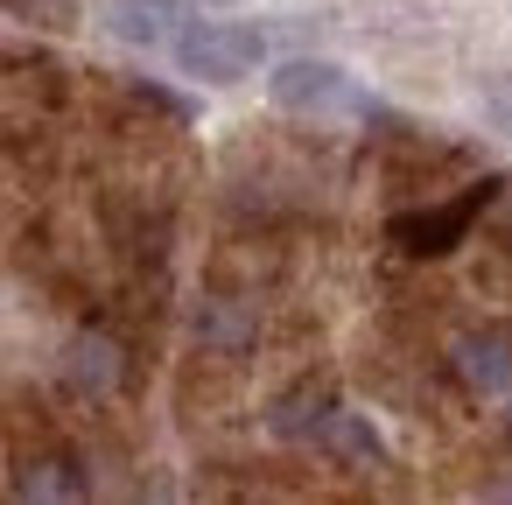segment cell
Segmentation results:
<instances>
[{
	"instance_id": "cell-6",
	"label": "cell",
	"mask_w": 512,
	"mask_h": 505,
	"mask_svg": "<svg viewBox=\"0 0 512 505\" xmlns=\"http://www.w3.org/2000/svg\"><path fill=\"white\" fill-rule=\"evenodd\" d=\"M337 414V393L323 386V379H295V386H281L274 393V407H267V428L281 435V442H316V428Z\"/></svg>"
},
{
	"instance_id": "cell-11",
	"label": "cell",
	"mask_w": 512,
	"mask_h": 505,
	"mask_svg": "<svg viewBox=\"0 0 512 505\" xmlns=\"http://www.w3.org/2000/svg\"><path fill=\"white\" fill-rule=\"evenodd\" d=\"M484 113H498V120H505V127H512V85H505V78H498V85H491V92H484Z\"/></svg>"
},
{
	"instance_id": "cell-4",
	"label": "cell",
	"mask_w": 512,
	"mask_h": 505,
	"mask_svg": "<svg viewBox=\"0 0 512 505\" xmlns=\"http://www.w3.org/2000/svg\"><path fill=\"white\" fill-rule=\"evenodd\" d=\"M99 22L127 50H169L183 36V0H106Z\"/></svg>"
},
{
	"instance_id": "cell-1",
	"label": "cell",
	"mask_w": 512,
	"mask_h": 505,
	"mask_svg": "<svg viewBox=\"0 0 512 505\" xmlns=\"http://www.w3.org/2000/svg\"><path fill=\"white\" fill-rule=\"evenodd\" d=\"M169 57H176V71L190 85L232 92V85H246L267 64V36L253 22H183V36L169 43Z\"/></svg>"
},
{
	"instance_id": "cell-3",
	"label": "cell",
	"mask_w": 512,
	"mask_h": 505,
	"mask_svg": "<svg viewBox=\"0 0 512 505\" xmlns=\"http://www.w3.org/2000/svg\"><path fill=\"white\" fill-rule=\"evenodd\" d=\"M449 372L470 400H505L512 393V330L505 323H484V330H463L449 344Z\"/></svg>"
},
{
	"instance_id": "cell-8",
	"label": "cell",
	"mask_w": 512,
	"mask_h": 505,
	"mask_svg": "<svg viewBox=\"0 0 512 505\" xmlns=\"http://www.w3.org/2000/svg\"><path fill=\"white\" fill-rule=\"evenodd\" d=\"M190 330H197V344H204V351H225V358H239V351L260 337L253 309H246V302H232V295H204V302H197V316H190Z\"/></svg>"
},
{
	"instance_id": "cell-10",
	"label": "cell",
	"mask_w": 512,
	"mask_h": 505,
	"mask_svg": "<svg viewBox=\"0 0 512 505\" xmlns=\"http://www.w3.org/2000/svg\"><path fill=\"white\" fill-rule=\"evenodd\" d=\"M477 218V197H463L456 211H428V218H400L393 232L407 239V253H449L456 239H463V225Z\"/></svg>"
},
{
	"instance_id": "cell-9",
	"label": "cell",
	"mask_w": 512,
	"mask_h": 505,
	"mask_svg": "<svg viewBox=\"0 0 512 505\" xmlns=\"http://www.w3.org/2000/svg\"><path fill=\"white\" fill-rule=\"evenodd\" d=\"M15 491H22V498H85L92 477H85V463H78L71 449H50V456H29V463L15 470Z\"/></svg>"
},
{
	"instance_id": "cell-7",
	"label": "cell",
	"mask_w": 512,
	"mask_h": 505,
	"mask_svg": "<svg viewBox=\"0 0 512 505\" xmlns=\"http://www.w3.org/2000/svg\"><path fill=\"white\" fill-rule=\"evenodd\" d=\"M316 449H323L330 463H344V470H379V463H386L379 428H372L365 414H351V407H337V414L316 428Z\"/></svg>"
},
{
	"instance_id": "cell-2",
	"label": "cell",
	"mask_w": 512,
	"mask_h": 505,
	"mask_svg": "<svg viewBox=\"0 0 512 505\" xmlns=\"http://www.w3.org/2000/svg\"><path fill=\"white\" fill-rule=\"evenodd\" d=\"M267 99L281 113H337V106H358V85L330 57H281L267 71Z\"/></svg>"
},
{
	"instance_id": "cell-12",
	"label": "cell",
	"mask_w": 512,
	"mask_h": 505,
	"mask_svg": "<svg viewBox=\"0 0 512 505\" xmlns=\"http://www.w3.org/2000/svg\"><path fill=\"white\" fill-rule=\"evenodd\" d=\"M190 8H239V0H190Z\"/></svg>"
},
{
	"instance_id": "cell-5",
	"label": "cell",
	"mask_w": 512,
	"mask_h": 505,
	"mask_svg": "<svg viewBox=\"0 0 512 505\" xmlns=\"http://www.w3.org/2000/svg\"><path fill=\"white\" fill-rule=\"evenodd\" d=\"M64 379H71L78 393L106 400V393L127 379V351H120V337H106V330H78V337L64 344Z\"/></svg>"
}]
</instances>
